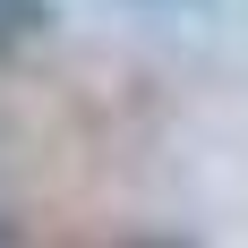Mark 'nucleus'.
I'll return each instance as SVG.
<instances>
[{"label": "nucleus", "mask_w": 248, "mask_h": 248, "mask_svg": "<svg viewBox=\"0 0 248 248\" xmlns=\"http://www.w3.org/2000/svg\"><path fill=\"white\" fill-rule=\"evenodd\" d=\"M51 26V0H0V43H34Z\"/></svg>", "instance_id": "f257e3e1"}, {"label": "nucleus", "mask_w": 248, "mask_h": 248, "mask_svg": "<svg viewBox=\"0 0 248 248\" xmlns=\"http://www.w3.org/2000/svg\"><path fill=\"white\" fill-rule=\"evenodd\" d=\"M146 9H197V0H146Z\"/></svg>", "instance_id": "f03ea898"}, {"label": "nucleus", "mask_w": 248, "mask_h": 248, "mask_svg": "<svg viewBox=\"0 0 248 248\" xmlns=\"http://www.w3.org/2000/svg\"><path fill=\"white\" fill-rule=\"evenodd\" d=\"M137 248H180V240H137Z\"/></svg>", "instance_id": "7ed1b4c3"}]
</instances>
